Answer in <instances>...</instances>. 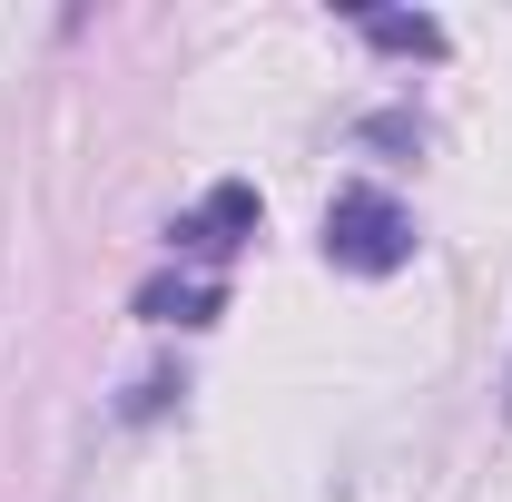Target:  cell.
Instances as JSON below:
<instances>
[{
    "instance_id": "obj_2",
    "label": "cell",
    "mask_w": 512,
    "mask_h": 502,
    "mask_svg": "<svg viewBox=\"0 0 512 502\" xmlns=\"http://www.w3.org/2000/svg\"><path fill=\"white\" fill-rule=\"evenodd\" d=\"M247 237H256V188H237V178L207 188L188 217L168 227V247H178V256H227V247H247Z\"/></svg>"
},
{
    "instance_id": "obj_3",
    "label": "cell",
    "mask_w": 512,
    "mask_h": 502,
    "mask_svg": "<svg viewBox=\"0 0 512 502\" xmlns=\"http://www.w3.org/2000/svg\"><path fill=\"white\" fill-rule=\"evenodd\" d=\"M355 30H365L375 50H414V60L444 50V20H424V10H414V20H404V10H355Z\"/></svg>"
},
{
    "instance_id": "obj_1",
    "label": "cell",
    "mask_w": 512,
    "mask_h": 502,
    "mask_svg": "<svg viewBox=\"0 0 512 502\" xmlns=\"http://www.w3.org/2000/svg\"><path fill=\"white\" fill-rule=\"evenodd\" d=\"M325 256H335L345 276H394V266L414 256V217L384 188H345L325 207Z\"/></svg>"
},
{
    "instance_id": "obj_4",
    "label": "cell",
    "mask_w": 512,
    "mask_h": 502,
    "mask_svg": "<svg viewBox=\"0 0 512 502\" xmlns=\"http://www.w3.org/2000/svg\"><path fill=\"white\" fill-rule=\"evenodd\" d=\"M138 315H148V325H207V315H217V286H148Z\"/></svg>"
},
{
    "instance_id": "obj_5",
    "label": "cell",
    "mask_w": 512,
    "mask_h": 502,
    "mask_svg": "<svg viewBox=\"0 0 512 502\" xmlns=\"http://www.w3.org/2000/svg\"><path fill=\"white\" fill-rule=\"evenodd\" d=\"M503 414H512V384H503Z\"/></svg>"
}]
</instances>
